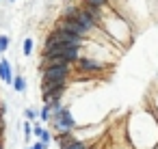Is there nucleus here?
I'll list each match as a JSON object with an SVG mask.
<instances>
[{
	"instance_id": "f257e3e1",
	"label": "nucleus",
	"mask_w": 158,
	"mask_h": 149,
	"mask_svg": "<svg viewBox=\"0 0 158 149\" xmlns=\"http://www.w3.org/2000/svg\"><path fill=\"white\" fill-rule=\"evenodd\" d=\"M46 43H50V46H63V48H80V46H82V37H76V35H72V33H65V30L54 28V30L48 35Z\"/></svg>"
},
{
	"instance_id": "f03ea898",
	"label": "nucleus",
	"mask_w": 158,
	"mask_h": 149,
	"mask_svg": "<svg viewBox=\"0 0 158 149\" xmlns=\"http://www.w3.org/2000/svg\"><path fill=\"white\" fill-rule=\"evenodd\" d=\"M69 76H72V65L48 67L41 71V82H67Z\"/></svg>"
},
{
	"instance_id": "7ed1b4c3",
	"label": "nucleus",
	"mask_w": 158,
	"mask_h": 149,
	"mask_svg": "<svg viewBox=\"0 0 158 149\" xmlns=\"http://www.w3.org/2000/svg\"><path fill=\"white\" fill-rule=\"evenodd\" d=\"M52 123H54V127H56L59 132H72V130L76 127V121H74V115H72L69 108H63L61 115L52 117Z\"/></svg>"
},
{
	"instance_id": "20e7f679",
	"label": "nucleus",
	"mask_w": 158,
	"mask_h": 149,
	"mask_svg": "<svg viewBox=\"0 0 158 149\" xmlns=\"http://www.w3.org/2000/svg\"><path fill=\"white\" fill-rule=\"evenodd\" d=\"M56 28H59V30H65V33H72V35H76V37H82V39L89 35L76 20H65V18H61V20L56 22Z\"/></svg>"
},
{
	"instance_id": "39448f33",
	"label": "nucleus",
	"mask_w": 158,
	"mask_h": 149,
	"mask_svg": "<svg viewBox=\"0 0 158 149\" xmlns=\"http://www.w3.org/2000/svg\"><path fill=\"white\" fill-rule=\"evenodd\" d=\"M76 65H78V69L89 71V74H100V71H104V63H100V61H95V58H89V56H80V58L76 61Z\"/></svg>"
},
{
	"instance_id": "423d86ee",
	"label": "nucleus",
	"mask_w": 158,
	"mask_h": 149,
	"mask_svg": "<svg viewBox=\"0 0 158 149\" xmlns=\"http://www.w3.org/2000/svg\"><path fill=\"white\" fill-rule=\"evenodd\" d=\"M76 22H78V24H80V26H82L87 33H93V30H95V26H98V22H95V20H93V18H91V15H89L85 9H80V11H78Z\"/></svg>"
},
{
	"instance_id": "0eeeda50",
	"label": "nucleus",
	"mask_w": 158,
	"mask_h": 149,
	"mask_svg": "<svg viewBox=\"0 0 158 149\" xmlns=\"http://www.w3.org/2000/svg\"><path fill=\"white\" fill-rule=\"evenodd\" d=\"M0 80L7 82V84H13V71H11V65L7 58L0 61Z\"/></svg>"
},
{
	"instance_id": "6e6552de",
	"label": "nucleus",
	"mask_w": 158,
	"mask_h": 149,
	"mask_svg": "<svg viewBox=\"0 0 158 149\" xmlns=\"http://www.w3.org/2000/svg\"><path fill=\"white\" fill-rule=\"evenodd\" d=\"M76 138H74V134L72 132H59V136H56V143L61 145V149L63 147H67V145H72Z\"/></svg>"
},
{
	"instance_id": "1a4fd4ad",
	"label": "nucleus",
	"mask_w": 158,
	"mask_h": 149,
	"mask_svg": "<svg viewBox=\"0 0 158 149\" xmlns=\"http://www.w3.org/2000/svg\"><path fill=\"white\" fill-rule=\"evenodd\" d=\"M82 9H85V11H87V13H89V15H91L95 22H100V18H102V9H98V7H91V5H85Z\"/></svg>"
},
{
	"instance_id": "9d476101",
	"label": "nucleus",
	"mask_w": 158,
	"mask_h": 149,
	"mask_svg": "<svg viewBox=\"0 0 158 149\" xmlns=\"http://www.w3.org/2000/svg\"><path fill=\"white\" fill-rule=\"evenodd\" d=\"M13 89H15L18 93H24V91H26V80H24V76H15V80H13Z\"/></svg>"
},
{
	"instance_id": "9b49d317",
	"label": "nucleus",
	"mask_w": 158,
	"mask_h": 149,
	"mask_svg": "<svg viewBox=\"0 0 158 149\" xmlns=\"http://www.w3.org/2000/svg\"><path fill=\"white\" fill-rule=\"evenodd\" d=\"M78 11H80V9H76V7H72V5H69V7H65V9H63V18H65V20H76Z\"/></svg>"
},
{
	"instance_id": "f8f14e48",
	"label": "nucleus",
	"mask_w": 158,
	"mask_h": 149,
	"mask_svg": "<svg viewBox=\"0 0 158 149\" xmlns=\"http://www.w3.org/2000/svg\"><path fill=\"white\" fill-rule=\"evenodd\" d=\"M39 119H41V121H50V119H52V112H50V106H44V108L39 110Z\"/></svg>"
},
{
	"instance_id": "ddd939ff",
	"label": "nucleus",
	"mask_w": 158,
	"mask_h": 149,
	"mask_svg": "<svg viewBox=\"0 0 158 149\" xmlns=\"http://www.w3.org/2000/svg\"><path fill=\"white\" fill-rule=\"evenodd\" d=\"M91 145H87V143H82V140H74L72 145H67V147H63V149H89Z\"/></svg>"
},
{
	"instance_id": "4468645a",
	"label": "nucleus",
	"mask_w": 158,
	"mask_h": 149,
	"mask_svg": "<svg viewBox=\"0 0 158 149\" xmlns=\"http://www.w3.org/2000/svg\"><path fill=\"white\" fill-rule=\"evenodd\" d=\"M9 50V37L7 35H0V54H5Z\"/></svg>"
},
{
	"instance_id": "2eb2a0df",
	"label": "nucleus",
	"mask_w": 158,
	"mask_h": 149,
	"mask_svg": "<svg viewBox=\"0 0 158 149\" xmlns=\"http://www.w3.org/2000/svg\"><path fill=\"white\" fill-rule=\"evenodd\" d=\"M24 117H26L28 121H35V119L39 117V110H35V108H26V110H24Z\"/></svg>"
},
{
	"instance_id": "dca6fc26",
	"label": "nucleus",
	"mask_w": 158,
	"mask_h": 149,
	"mask_svg": "<svg viewBox=\"0 0 158 149\" xmlns=\"http://www.w3.org/2000/svg\"><path fill=\"white\" fill-rule=\"evenodd\" d=\"M33 54V39H24V56Z\"/></svg>"
},
{
	"instance_id": "f3484780",
	"label": "nucleus",
	"mask_w": 158,
	"mask_h": 149,
	"mask_svg": "<svg viewBox=\"0 0 158 149\" xmlns=\"http://www.w3.org/2000/svg\"><path fill=\"white\" fill-rule=\"evenodd\" d=\"M87 5H91V7H98V9H102V7H106V0H85Z\"/></svg>"
},
{
	"instance_id": "a211bd4d",
	"label": "nucleus",
	"mask_w": 158,
	"mask_h": 149,
	"mask_svg": "<svg viewBox=\"0 0 158 149\" xmlns=\"http://www.w3.org/2000/svg\"><path fill=\"white\" fill-rule=\"evenodd\" d=\"M39 140H41V143H46V145H48V143H50V140H52V134H50V132H48V130H46V132H44V134H41V138H39Z\"/></svg>"
},
{
	"instance_id": "6ab92c4d",
	"label": "nucleus",
	"mask_w": 158,
	"mask_h": 149,
	"mask_svg": "<svg viewBox=\"0 0 158 149\" xmlns=\"http://www.w3.org/2000/svg\"><path fill=\"white\" fill-rule=\"evenodd\" d=\"M31 130H33V125H31V121H26V123H24V134H26V140L31 138Z\"/></svg>"
},
{
	"instance_id": "aec40b11",
	"label": "nucleus",
	"mask_w": 158,
	"mask_h": 149,
	"mask_svg": "<svg viewBox=\"0 0 158 149\" xmlns=\"http://www.w3.org/2000/svg\"><path fill=\"white\" fill-rule=\"evenodd\" d=\"M33 132H35V134H37V136H39V138H41V134H44V132H46V130H44V127H41V125H33Z\"/></svg>"
},
{
	"instance_id": "412c9836",
	"label": "nucleus",
	"mask_w": 158,
	"mask_h": 149,
	"mask_svg": "<svg viewBox=\"0 0 158 149\" xmlns=\"http://www.w3.org/2000/svg\"><path fill=\"white\" fill-rule=\"evenodd\" d=\"M5 117V104H0V119Z\"/></svg>"
},
{
	"instance_id": "4be33fe9",
	"label": "nucleus",
	"mask_w": 158,
	"mask_h": 149,
	"mask_svg": "<svg viewBox=\"0 0 158 149\" xmlns=\"http://www.w3.org/2000/svg\"><path fill=\"white\" fill-rule=\"evenodd\" d=\"M89 149H102V145H91Z\"/></svg>"
},
{
	"instance_id": "5701e85b",
	"label": "nucleus",
	"mask_w": 158,
	"mask_h": 149,
	"mask_svg": "<svg viewBox=\"0 0 158 149\" xmlns=\"http://www.w3.org/2000/svg\"><path fill=\"white\" fill-rule=\"evenodd\" d=\"M0 149H5V147H2V143H0Z\"/></svg>"
},
{
	"instance_id": "b1692460",
	"label": "nucleus",
	"mask_w": 158,
	"mask_h": 149,
	"mask_svg": "<svg viewBox=\"0 0 158 149\" xmlns=\"http://www.w3.org/2000/svg\"><path fill=\"white\" fill-rule=\"evenodd\" d=\"M11 2H13V0H11Z\"/></svg>"
},
{
	"instance_id": "393cba45",
	"label": "nucleus",
	"mask_w": 158,
	"mask_h": 149,
	"mask_svg": "<svg viewBox=\"0 0 158 149\" xmlns=\"http://www.w3.org/2000/svg\"><path fill=\"white\" fill-rule=\"evenodd\" d=\"M31 149H33V147H31Z\"/></svg>"
},
{
	"instance_id": "a878e982",
	"label": "nucleus",
	"mask_w": 158,
	"mask_h": 149,
	"mask_svg": "<svg viewBox=\"0 0 158 149\" xmlns=\"http://www.w3.org/2000/svg\"><path fill=\"white\" fill-rule=\"evenodd\" d=\"M106 149H108V147H106Z\"/></svg>"
}]
</instances>
